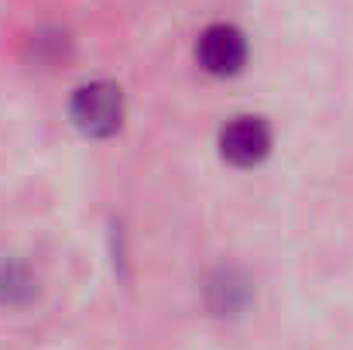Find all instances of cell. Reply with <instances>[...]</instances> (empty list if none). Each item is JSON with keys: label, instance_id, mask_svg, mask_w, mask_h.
I'll return each mask as SVG.
<instances>
[{"label": "cell", "instance_id": "cell-2", "mask_svg": "<svg viewBox=\"0 0 353 350\" xmlns=\"http://www.w3.org/2000/svg\"><path fill=\"white\" fill-rule=\"evenodd\" d=\"M196 55H199V62H203L206 72H213V76H234V72H240V66L247 59V41H243V35L236 31L234 24H210L199 35Z\"/></svg>", "mask_w": 353, "mask_h": 350}, {"label": "cell", "instance_id": "cell-1", "mask_svg": "<svg viewBox=\"0 0 353 350\" xmlns=\"http://www.w3.org/2000/svg\"><path fill=\"white\" fill-rule=\"evenodd\" d=\"M72 120L90 137L114 134L120 127V120H123V97H120V90L114 83L79 86L76 97H72Z\"/></svg>", "mask_w": 353, "mask_h": 350}, {"label": "cell", "instance_id": "cell-3", "mask_svg": "<svg viewBox=\"0 0 353 350\" xmlns=\"http://www.w3.org/2000/svg\"><path fill=\"white\" fill-rule=\"evenodd\" d=\"M268 148H271V130H268V124L257 120V117H236V120H230V124L223 127V134H220V151H223V158H227L230 165H240V168L257 165V162L268 155Z\"/></svg>", "mask_w": 353, "mask_h": 350}]
</instances>
